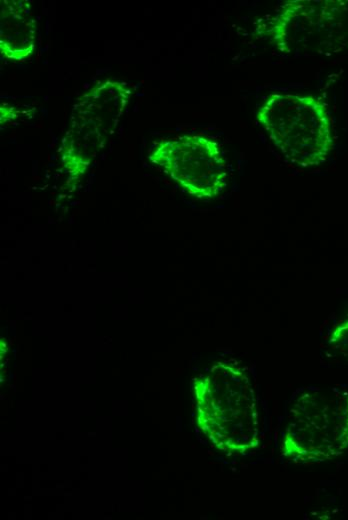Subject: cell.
Instances as JSON below:
<instances>
[{"mask_svg": "<svg viewBox=\"0 0 348 520\" xmlns=\"http://www.w3.org/2000/svg\"><path fill=\"white\" fill-rule=\"evenodd\" d=\"M0 12V50L8 59L22 61L32 54L36 41V20L30 3L2 0Z\"/></svg>", "mask_w": 348, "mask_h": 520, "instance_id": "5b68a950", "label": "cell"}, {"mask_svg": "<svg viewBox=\"0 0 348 520\" xmlns=\"http://www.w3.org/2000/svg\"><path fill=\"white\" fill-rule=\"evenodd\" d=\"M130 96L124 83L107 80L74 105L70 128L62 141V163L72 175L82 174L103 147L123 114Z\"/></svg>", "mask_w": 348, "mask_h": 520, "instance_id": "7a4b0ae2", "label": "cell"}, {"mask_svg": "<svg viewBox=\"0 0 348 520\" xmlns=\"http://www.w3.org/2000/svg\"><path fill=\"white\" fill-rule=\"evenodd\" d=\"M257 120L284 157L300 167L323 163L334 143L327 104L313 95L270 94Z\"/></svg>", "mask_w": 348, "mask_h": 520, "instance_id": "6da1fadb", "label": "cell"}, {"mask_svg": "<svg viewBox=\"0 0 348 520\" xmlns=\"http://www.w3.org/2000/svg\"><path fill=\"white\" fill-rule=\"evenodd\" d=\"M273 42L290 52L331 54L348 46V1H290L274 19Z\"/></svg>", "mask_w": 348, "mask_h": 520, "instance_id": "3957f363", "label": "cell"}, {"mask_svg": "<svg viewBox=\"0 0 348 520\" xmlns=\"http://www.w3.org/2000/svg\"><path fill=\"white\" fill-rule=\"evenodd\" d=\"M348 337V322L344 323L343 325H341L340 327H338L334 332H333V337ZM334 342H339V341H343V342H348V338H343V339H336V340H332Z\"/></svg>", "mask_w": 348, "mask_h": 520, "instance_id": "8992f818", "label": "cell"}, {"mask_svg": "<svg viewBox=\"0 0 348 520\" xmlns=\"http://www.w3.org/2000/svg\"><path fill=\"white\" fill-rule=\"evenodd\" d=\"M148 158L195 198L213 199L226 187V161L220 145L210 137L183 135L165 139Z\"/></svg>", "mask_w": 348, "mask_h": 520, "instance_id": "277c9868", "label": "cell"}]
</instances>
